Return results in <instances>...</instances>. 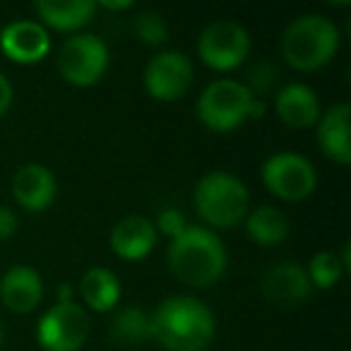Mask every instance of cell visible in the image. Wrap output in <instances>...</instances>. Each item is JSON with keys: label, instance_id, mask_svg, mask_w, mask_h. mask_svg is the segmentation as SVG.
<instances>
[{"label": "cell", "instance_id": "obj_19", "mask_svg": "<svg viewBox=\"0 0 351 351\" xmlns=\"http://www.w3.org/2000/svg\"><path fill=\"white\" fill-rule=\"evenodd\" d=\"M80 296L84 306L97 313L113 311L121 301V282L106 267H89L80 279Z\"/></svg>", "mask_w": 351, "mask_h": 351}, {"label": "cell", "instance_id": "obj_4", "mask_svg": "<svg viewBox=\"0 0 351 351\" xmlns=\"http://www.w3.org/2000/svg\"><path fill=\"white\" fill-rule=\"evenodd\" d=\"M193 205L212 229H234L250 212V193L229 171H210L197 181Z\"/></svg>", "mask_w": 351, "mask_h": 351}, {"label": "cell", "instance_id": "obj_20", "mask_svg": "<svg viewBox=\"0 0 351 351\" xmlns=\"http://www.w3.org/2000/svg\"><path fill=\"white\" fill-rule=\"evenodd\" d=\"M245 234L258 245H279L289 236V219L279 207L260 205L245 215Z\"/></svg>", "mask_w": 351, "mask_h": 351}, {"label": "cell", "instance_id": "obj_9", "mask_svg": "<svg viewBox=\"0 0 351 351\" xmlns=\"http://www.w3.org/2000/svg\"><path fill=\"white\" fill-rule=\"evenodd\" d=\"M89 313L73 303H53L39 317L36 341L44 351H80L89 337Z\"/></svg>", "mask_w": 351, "mask_h": 351}, {"label": "cell", "instance_id": "obj_27", "mask_svg": "<svg viewBox=\"0 0 351 351\" xmlns=\"http://www.w3.org/2000/svg\"><path fill=\"white\" fill-rule=\"evenodd\" d=\"M12 97H15V92H12L10 80L0 73V116L8 113V108H10V104H12Z\"/></svg>", "mask_w": 351, "mask_h": 351}, {"label": "cell", "instance_id": "obj_13", "mask_svg": "<svg viewBox=\"0 0 351 351\" xmlns=\"http://www.w3.org/2000/svg\"><path fill=\"white\" fill-rule=\"evenodd\" d=\"M58 183L49 166L44 164H25L17 169L12 178V195L17 205L27 212H44L53 205Z\"/></svg>", "mask_w": 351, "mask_h": 351}, {"label": "cell", "instance_id": "obj_30", "mask_svg": "<svg viewBox=\"0 0 351 351\" xmlns=\"http://www.w3.org/2000/svg\"><path fill=\"white\" fill-rule=\"evenodd\" d=\"M0 344H3V327H0Z\"/></svg>", "mask_w": 351, "mask_h": 351}, {"label": "cell", "instance_id": "obj_23", "mask_svg": "<svg viewBox=\"0 0 351 351\" xmlns=\"http://www.w3.org/2000/svg\"><path fill=\"white\" fill-rule=\"evenodd\" d=\"M135 34L142 44L161 46L166 39H169V27H166V20L159 15V12L147 10L135 17Z\"/></svg>", "mask_w": 351, "mask_h": 351}, {"label": "cell", "instance_id": "obj_16", "mask_svg": "<svg viewBox=\"0 0 351 351\" xmlns=\"http://www.w3.org/2000/svg\"><path fill=\"white\" fill-rule=\"evenodd\" d=\"M351 106L335 104L317 118V145L322 154L335 164L346 166L351 161V140H349Z\"/></svg>", "mask_w": 351, "mask_h": 351}, {"label": "cell", "instance_id": "obj_25", "mask_svg": "<svg viewBox=\"0 0 351 351\" xmlns=\"http://www.w3.org/2000/svg\"><path fill=\"white\" fill-rule=\"evenodd\" d=\"M156 234H164L169 236V239H176V236H181L183 231L188 229V219L181 215L178 210H173V207H169V210H161L159 217H156V224H154Z\"/></svg>", "mask_w": 351, "mask_h": 351}, {"label": "cell", "instance_id": "obj_29", "mask_svg": "<svg viewBox=\"0 0 351 351\" xmlns=\"http://www.w3.org/2000/svg\"><path fill=\"white\" fill-rule=\"evenodd\" d=\"M101 8H104V10H130L132 3H130V0H123V3H106V0H104Z\"/></svg>", "mask_w": 351, "mask_h": 351}, {"label": "cell", "instance_id": "obj_2", "mask_svg": "<svg viewBox=\"0 0 351 351\" xmlns=\"http://www.w3.org/2000/svg\"><path fill=\"white\" fill-rule=\"evenodd\" d=\"M169 269L178 282L188 287H212L226 272L229 255L221 239L207 226L188 224L181 236L169 243Z\"/></svg>", "mask_w": 351, "mask_h": 351}, {"label": "cell", "instance_id": "obj_15", "mask_svg": "<svg viewBox=\"0 0 351 351\" xmlns=\"http://www.w3.org/2000/svg\"><path fill=\"white\" fill-rule=\"evenodd\" d=\"M156 234L154 221H149L147 217H125L111 229V250L121 260L128 263H137V260H145L147 255L154 250L156 245Z\"/></svg>", "mask_w": 351, "mask_h": 351}, {"label": "cell", "instance_id": "obj_6", "mask_svg": "<svg viewBox=\"0 0 351 351\" xmlns=\"http://www.w3.org/2000/svg\"><path fill=\"white\" fill-rule=\"evenodd\" d=\"M263 183L274 197L284 202H301L317 186L315 166L298 152H277L263 164Z\"/></svg>", "mask_w": 351, "mask_h": 351}, {"label": "cell", "instance_id": "obj_5", "mask_svg": "<svg viewBox=\"0 0 351 351\" xmlns=\"http://www.w3.org/2000/svg\"><path fill=\"white\" fill-rule=\"evenodd\" d=\"M253 94L239 80H215L197 99V118L212 132H231L250 118Z\"/></svg>", "mask_w": 351, "mask_h": 351}, {"label": "cell", "instance_id": "obj_18", "mask_svg": "<svg viewBox=\"0 0 351 351\" xmlns=\"http://www.w3.org/2000/svg\"><path fill=\"white\" fill-rule=\"evenodd\" d=\"M97 8L92 0H39L34 10L44 29L51 27L56 32H77L92 22Z\"/></svg>", "mask_w": 351, "mask_h": 351}, {"label": "cell", "instance_id": "obj_3", "mask_svg": "<svg viewBox=\"0 0 351 351\" xmlns=\"http://www.w3.org/2000/svg\"><path fill=\"white\" fill-rule=\"evenodd\" d=\"M339 51V29L320 12L298 15L282 34V56L293 70L313 73L330 63Z\"/></svg>", "mask_w": 351, "mask_h": 351}, {"label": "cell", "instance_id": "obj_17", "mask_svg": "<svg viewBox=\"0 0 351 351\" xmlns=\"http://www.w3.org/2000/svg\"><path fill=\"white\" fill-rule=\"evenodd\" d=\"M274 108H277L279 121L289 128H296V130L315 125L320 118V101H317L315 89L301 82L287 84L279 89L277 99H274Z\"/></svg>", "mask_w": 351, "mask_h": 351}, {"label": "cell", "instance_id": "obj_22", "mask_svg": "<svg viewBox=\"0 0 351 351\" xmlns=\"http://www.w3.org/2000/svg\"><path fill=\"white\" fill-rule=\"evenodd\" d=\"M306 272H308V279H311L313 287L330 289L339 282L341 274H344L346 269H344V265H341L339 255H337L335 250H320V253L311 258Z\"/></svg>", "mask_w": 351, "mask_h": 351}, {"label": "cell", "instance_id": "obj_8", "mask_svg": "<svg viewBox=\"0 0 351 351\" xmlns=\"http://www.w3.org/2000/svg\"><path fill=\"white\" fill-rule=\"evenodd\" d=\"M108 70V46L94 34H75L58 51V73L68 84L92 87Z\"/></svg>", "mask_w": 351, "mask_h": 351}, {"label": "cell", "instance_id": "obj_14", "mask_svg": "<svg viewBox=\"0 0 351 351\" xmlns=\"http://www.w3.org/2000/svg\"><path fill=\"white\" fill-rule=\"evenodd\" d=\"M44 298V279L32 265H12L0 277V301L12 313H32Z\"/></svg>", "mask_w": 351, "mask_h": 351}, {"label": "cell", "instance_id": "obj_1", "mask_svg": "<svg viewBox=\"0 0 351 351\" xmlns=\"http://www.w3.org/2000/svg\"><path fill=\"white\" fill-rule=\"evenodd\" d=\"M152 339L166 351H205L217 335L215 313L193 296H171L156 306Z\"/></svg>", "mask_w": 351, "mask_h": 351}, {"label": "cell", "instance_id": "obj_10", "mask_svg": "<svg viewBox=\"0 0 351 351\" xmlns=\"http://www.w3.org/2000/svg\"><path fill=\"white\" fill-rule=\"evenodd\" d=\"M193 63L181 51H161L147 63L145 87L156 101H176L186 97L193 84Z\"/></svg>", "mask_w": 351, "mask_h": 351}, {"label": "cell", "instance_id": "obj_11", "mask_svg": "<svg viewBox=\"0 0 351 351\" xmlns=\"http://www.w3.org/2000/svg\"><path fill=\"white\" fill-rule=\"evenodd\" d=\"M260 291L272 306L293 308L311 296L313 284L298 263H274L260 277Z\"/></svg>", "mask_w": 351, "mask_h": 351}, {"label": "cell", "instance_id": "obj_28", "mask_svg": "<svg viewBox=\"0 0 351 351\" xmlns=\"http://www.w3.org/2000/svg\"><path fill=\"white\" fill-rule=\"evenodd\" d=\"M75 301V289L70 284H60L56 291V303H73Z\"/></svg>", "mask_w": 351, "mask_h": 351}, {"label": "cell", "instance_id": "obj_7", "mask_svg": "<svg viewBox=\"0 0 351 351\" xmlns=\"http://www.w3.org/2000/svg\"><path fill=\"white\" fill-rule=\"evenodd\" d=\"M250 53V36L243 25L234 20H215L197 39V56L207 68L229 73L239 68Z\"/></svg>", "mask_w": 351, "mask_h": 351}, {"label": "cell", "instance_id": "obj_24", "mask_svg": "<svg viewBox=\"0 0 351 351\" xmlns=\"http://www.w3.org/2000/svg\"><path fill=\"white\" fill-rule=\"evenodd\" d=\"M277 80H279V70L274 68V65L258 63L248 73V84H245V87L250 89L253 97H258V94H263V92H269V89L277 84Z\"/></svg>", "mask_w": 351, "mask_h": 351}, {"label": "cell", "instance_id": "obj_26", "mask_svg": "<svg viewBox=\"0 0 351 351\" xmlns=\"http://www.w3.org/2000/svg\"><path fill=\"white\" fill-rule=\"evenodd\" d=\"M17 231V215L10 210V207L0 205V239H12Z\"/></svg>", "mask_w": 351, "mask_h": 351}, {"label": "cell", "instance_id": "obj_12", "mask_svg": "<svg viewBox=\"0 0 351 351\" xmlns=\"http://www.w3.org/2000/svg\"><path fill=\"white\" fill-rule=\"evenodd\" d=\"M0 51L15 63H39L49 56L51 36L36 20H17L0 32Z\"/></svg>", "mask_w": 351, "mask_h": 351}, {"label": "cell", "instance_id": "obj_21", "mask_svg": "<svg viewBox=\"0 0 351 351\" xmlns=\"http://www.w3.org/2000/svg\"><path fill=\"white\" fill-rule=\"evenodd\" d=\"M111 339L116 344H142L152 339V317L147 311L137 306H128L118 311L111 320Z\"/></svg>", "mask_w": 351, "mask_h": 351}]
</instances>
